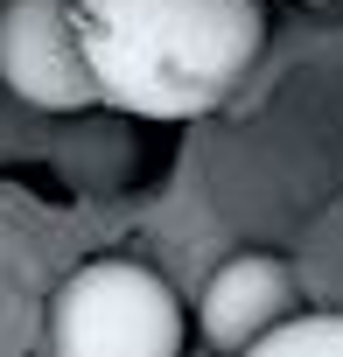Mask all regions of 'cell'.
I'll return each mask as SVG.
<instances>
[{"label": "cell", "mask_w": 343, "mask_h": 357, "mask_svg": "<svg viewBox=\"0 0 343 357\" xmlns=\"http://www.w3.org/2000/svg\"><path fill=\"white\" fill-rule=\"evenodd\" d=\"M98 98L140 119L218 112L266 50V0H77Z\"/></svg>", "instance_id": "1"}, {"label": "cell", "mask_w": 343, "mask_h": 357, "mask_svg": "<svg viewBox=\"0 0 343 357\" xmlns=\"http://www.w3.org/2000/svg\"><path fill=\"white\" fill-rule=\"evenodd\" d=\"M183 301L140 259H91L49 301V357H183Z\"/></svg>", "instance_id": "2"}, {"label": "cell", "mask_w": 343, "mask_h": 357, "mask_svg": "<svg viewBox=\"0 0 343 357\" xmlns=\"http://www.w3.org/2000/svg\"><path fill=\"white\" fill-rule=\"evenodd\" d=\"M0 84L36 112H84L98 98L77 0H0Z\"/></svg>", "instance_id": "3"}, {"label": "cell", "mask_w": 343, "mask_h": 357, "mask_svg": "<svg viewBox=\"0 0 343 357\" xmlns=\"http://www.w3.org/2000/svg\"><path fill=\"white\" fill-rule=\"evenodd\" d=\"M294 308V273L273 252H238L204 287V336L224 357H245L259 336H273Z\"/></svg>", "instance_id": "4"}, {"label": "cell", "mask_w": 343, "mask_h": 357, "mask_svg": "<svg viewBox=\"0 0 343 357\" xmlns=\"http://www.w3.org/2000/svg\"><path fill=\"white\" fill-rule=\"evenodd\" d=\"M245 357H343V315H287Z\"/></svg>", "instance_id": "5"}]
</instances>
